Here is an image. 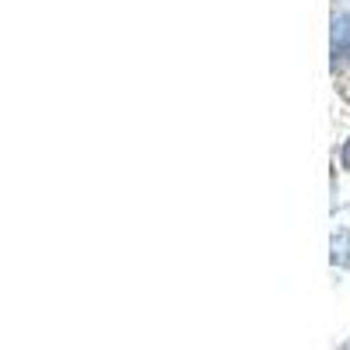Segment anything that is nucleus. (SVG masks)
Segmentation results:
<instances>
[{
	"label": "nucleus",
	"mask_w": 350,
	"mask_h": 350,
	"mask_svg": "<svg viewBox=\"0 0 350 350\" xmlns=\"http://www.w3.org/2000/svg\"><path fill=\"white\" fill-rule=\"evenodd\" d=\"M333 262L336 267H347L350 262V231H336L333 235Z\"/></svg>",
	"instance_id": "f257e3e1"
},
{
	"label": "nucleus",
	"mask_w": 350,
	"mask_h": 350,
	"mask_svg": "<svg viewBox=\"0 0 350 350\" xmlns=\"http://www.w3.org/2000/svg\"><path fill=\"white\" fill-rule=\"evenodd\" d=\"M343 165L350 168V140H347V148H343Z\"/></svg>",
	"instance_id": "f03ea898"
},
{
	"label": "nucleus",
	"mask_w": 350,
	"mask_h": 350,
	"mask_svg": "<svg viewBox=\"0 0 350 350\" xmlns=\"http://www.w3.org/2000/svg\"><path fill=\"white\" fill-rule=\"evenodd\" d=\"M343 350H350V343H347V347H343Z\"/></svg>",
	"instance_id": "7ed1b4c3"
}]
</instances>
